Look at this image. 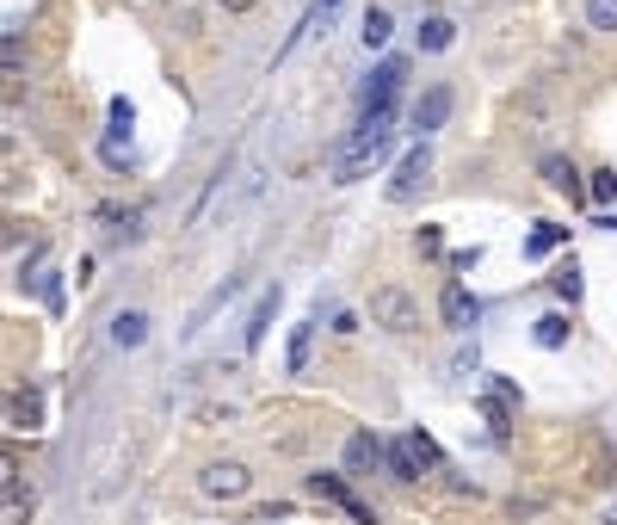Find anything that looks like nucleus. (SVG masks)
<instances>
[{
  "label": "nucleus",
  "mask_w": 617,
  "mask_h": 525,
  "mask_svg": "<svg viewBox=\"0 0 617 525\" xmlns=\"http://www.w3.org/2000/svg\"><path fill=\"white\" fill-rule=\"evenodd\" d=\"M371 322H377V328H389V334H414V328H420V309H414V297H408V291L383 285V291H371Z\"/></svg>",
  "instance_id": "obj_1"
},
{
  "label": "nucleus",
  "mask_w": 617,
  "mask_h": 525,
  "mask_svg": "<svg viewBox=\"0 0 617 525\" xmlns=\"http://www.w3.org/2000/svg\"><path fill=\"white\" fill-rule=\"evenodd\" d=\"M402 81H408V56H383V62L371 68V81H365V112H377V105H395Z\"/></svg>",
  "instance_id": "obj_2"
},
{
  "label": "nucleus",
  "mask_w": 617,
  "mask_h": 525,
  "mask_svg": "<svg viewBox=\"0 0 617 525\" xmlns=\"http://www.w3.org/2000/svg\"><path fill=\"white\" fill-rule=\"evenodd\" d=\"M198 488L210 501H241L247 488H253V476H247V464H235V458H223V464H210L204 476H198Z\"/></svg>",
  "instance_id": "obj_3"
},
{
  "label": "nucleus",
  "mask_w": 617,
  "mask_h": 525,
  "mask_svg": "<svg viewBox=\"0 0 617 525\" xmlns=\"http://www.w3.org/2000/svg\"><path fill=\"white\" fill-rule=\"evenodd\" d=\"M426 173H432V155H426V143H420V149H408V155H402V167H395L389 192H395V198H414V192L426 186Z\"/></svg>",
  "instance_id": "obj_4"
},
{
  "label": "nucleus",
  "mask_w": 617,
  "mask_h": 525,
  "mask_svg": "<svg viewBox=\"0 0 617 525\" xmlns=\"http://www.w3.org/2000/svg\"><path fill=\"white\" fill-rule=\"evenodd\" d=\"M309 488H315V495H328V501H340L352 525H377V519H371V507H365V501H358V495H352V488H346L340 476H309Z\"/></svg>",
  "instance_id": "obj_5"
},
{
  "label": "nucleus",
  "mask_w": 617,
  "mask_h": 525,
  "mask_svg": "<svg viewBox=\"0 0 617 525\" xmlns=\"http://www.w3.org/2000/svg\"><path fill=\"white\" fill-rule=\"evenodd\" d=\"M451 118V87H426L414 99V130H439Z\"/></svg>",
  "instance_id": "obj_6"
},
{
  "label": "nucleus",
  "mask_w": 617,
  "mask_h": 525,
  "mask_svg": "<svg viewBox=\"0 0 617 525\" xmlns=\"http://www.w3.org/2000/svg\"><path fill=\"white\" fill-rule=\"evenodd\" d=\"M439 309H445V322H451V328H463V334H469V328H476V315H482V309H476V297H469L463 285H445V297H439Z\"/></svg>",
  "instance_id": "obj_7"
},
{
  "label": "nucleus",
  "mask_w": 617,
  "mask_h": 525,
  "mask_svg": "<svg viewBox=\"0 0 617 525\" xmlns=\"http://www.w3.org/2000/svg\"><path fill=\"white\" fill-rule=\"evenodd\" d=\"M377 464H383V445H377L371 433H352V439H346V470L365 476V470H377Z\"/></svg>",
  "instance_id": "obj_8"
},
{
  "label": "nucleus",
  "mask_w": 617,
  "mask_h": 525,
  "mask_svg": "<svg viewBox=\"0 0 617 525\" xmlns=\"http://www.w3.org/2000/svg\"><path fill=\"white\" fill-rule=\"evenodd\" d=\"M0 414H13L19 427H44V402L25 396V390H19V396H0Z\"/></svg>",
  "instance_id": "obj_9"
},
{
  "label": "nucleus",
  "mask_w": 617,
  "mask_h": 525,
  "mask_svg": "<svg viewBox=\"0 0 617 525\" xmlns=\"http://www.w3.org/2000/svg\"><path fill=\"white\" fill-rule=\"evenodd\" d=\"M112 340H118V346H142V340H149V315H142V309H124L118 322H112Z\"/></svg>",
  "instance_id": "obj_10"
},
{
  "label": "nucleus",
  "mask_w": 617,
  "mask_h": 525,
  "mask_svg": "<svg viewBox=\"0 0 617 525\" xmlns=\"http://www.w3.org/2000/svg\"><path fill=\"white\" fill-rule=\"evenodd\" d=\"M402 445H408V458H414L420 470H439V464H445V451H439V445H432V439H426L420 427H414V433H408Z\"/></svg>",
  "instance_id": "obj_11"
},
{
  "label": "nucleus",
  "mask_w": 617,
  "mask_h": 525,
  "mask_svg": "<svg viewBox=\"0 0 617 525\" xmlns=\"http://www.w3.org/2000/svg\"><path fill=\"white\" fill-rule=\"evenodd\" d=\"M272 315H278V285L260 297V309H253V322H247V346H260L266 340V328H272Z\"/></svg>",
  "instance_id": "obj_12"
},
{
  "label": "nucleus",
  "mask_w": 617,
  "mask_h": 525,
  "mask_svg": "<svg viewBox=\"0 0 617 525\" xmlns=\"http://www.w3.org/2000/svg\"><path fill=\"white\" fill-rule=\"evenodd\" d=\"M19 476H25L19 445H7V439H0V495H13V488H19Z\"/></svg>",
  "instance_id": "obj_13"
},
{
  "label": "nucleus",
  "mask_w": 617,
  "mask_h": 525,
  "mask_svg": "<svg viewBox=\"0 0 617 525\" xmlns=\"http://www.w3.org/2000/svg\"><path fill=\"white\" fill-rule=\"evenodd\" d=\"M543 180H550V186H556V192H568V198H574V192H580V173H574V167H568V161H562V155H550V161H543Z\"/></svg>",
  "instance_id": "obj_14"
},
{
  "label": "nucleus",
  "mask_w": 617,
  "mask_h": 525,
  "mask_svg": "<svg viewBox=\"0 0 617 525\" xmlns=\"http://www.w3.org/2000/svg\"><path fill=\"white\" fill-rule=\"evenodd\" d=\"M358 38H365V50H383V44H389V13H383V7H371V13H365V25H358Z\"/></svg>",
  "instance_id": "obj_15"
},
{
  "label": "nucleus",
  "mask_w": 617,
  "mask_h": 525,
  "mask_svg": "<svg viewBox=\"0 0 617 525\" xmlns=\"http://www.w3.org/2000/svg\"><path fill=\"white\" fill-rule=\"evenodd\" d=\"M562 241H568V229H562V223H537L525 248H531V254H550V248H562Z\"/></svg>",
  "instance_id": "obj_16"
},
{
  "label": "nucleus",
  "mask_w": 617,
  "mask_h": 525,
  "mask_svg": "<svg viewBox=\"0 0 617 525\" xmlns=\"http://www.w3.org/2000/svg\"><path fill=\"white\" fill-rule=\"evenodd\" d=\"M451 31H457L451 19H426L420 25V50H451Z\"/></svg>",
  "instance_id": "obj_17"
},
{
  "label": "nucleus",
  "mask_w": 617,
  "mask_h": 525,
  "mask_svg": "<svg viewBox=\"0 0 617 525\" xmlns=\"http://www.w3.org/2000/svg\"><path fill=\"white\" fill-rule=\"evenodd\" d=\"M537 346H550V353L568 346V315H543V322H537Z\"/></svg>",
  "instance_id": "obj_18"
},
{
  "label": "nucleus",
  "mask_w": 617,
  "mask_h": 525,
  "mask_svg": "<svg viewBox=\"0 0 617 525\" xmlns=\"http://www.w3.org/2000/svg\"><path fill=\"white\" fill-rule=\"evenodd\" d=\"M550 285H556V297H568V303H574V297H580V266H574V260H562V266L550 272Z\"/></svg>",
  "instance_id": "obj_19"
},
{
  "label": "nucleus",
  "mask_w": 617,
  "mask_h": 525,
  "mask_svg": "<svg viewBox=\"0 0 617 525\" xmlns=\"http://www.w3.org/2000/svg\"><path fill=\"white\" fill-rule=\"evenodd\" d=\"M383 458H389V476H395V482H414V476H420V464L408 458V445H389Z\"/></svg>",
  "instance_id": "obj_20"
},
{
  "label": "nucleus",
  "mask_w": 617,
  "mask_h": 525,
  "mask_svg": "<svg viewBox=\"0 0 617 525\" xmlns=\"http://www.w3.org/2000/svg\"><path fill=\"white\" fill-rule=\"evenodd\" d=\"M587 25L593 31H617V0H587Z\"/></svg>",
  "instance_id": "obj_21"
},
{
  "label": "nucleus",
  "mask_w": 617,
  "mask_h": 525,
  "mask_svg": "<svg viewBox=\"0 0 617 525\" xmlns=\"http://www.w3.org/2000/svg\"><path fill=\"white\" fill-rule=\"evenodd\" d=\"M309 340H315V322H303L297 334H290V371H303V365H309Z\"/></svg>",
  "instance_id": "obj_22"
},
{
  "label": "nucleus",
  "mask_w": 617,
  "mask_h": 525,
  "mask_svg": "<svg viewBox=\"0 0 617 525\" xmlns=\"http://www.w3.org/2000/svg\"><path fill=\"white\" fill-rule=\"evenodd\" d=\"M587 198H593V204H611V198H617V173H611V167L587 180Z\"/></svg>",
  "instance_id": "obj_23"
},
{
  "label": "nucleus",
  "mask_w": 617,
  "mask_h": 525,
  "mask_svg": "<svg viewBox=\"0 0 617 525\" xmlns=\"http://www.w3.org/2000/svg\"><path fill=\"white\" fill-rule=\"evenodd\" d=\"M0 68H25V38H0Z\"/></svg>",
  "instance_id": "obj_24"
},
{
  "label": "nucleus",
  "mask_w": 617,
  "mask_h": 525,
  "mask_svg": "<svg viewBox=\"0 0 617 525\" xmlns=\"http://www.w3.org/2000/svg\"><path fill=\"white\" fill-rule=\"evenodd\" d=\"M112 124H118V130L136 124V105H130V99H112Z\"/></svg>",
  "instance_id": "obj_25"
},
{
  "label": "nucleus",
  "mask_w": 617,
  "mask_h": 525,
  "mask_svg": "<svg viewBox=\"0 0 617 525\" xmlns=\"http://www.w3.org/2000/svg\"><path fill=\"white\" fill-rule=\"evenodd\" d=\"M223 7H229V13H247V7H253V0H223Z\"/></svg>",
  "instance_id": "obj_26"
},
{
  "label": "nucleus",
  "mask_w": 617,
  "mask_h": 525,
  "mask_svg": "<svg viewBox=\"0 0 617 525\" xmlns=\"http://www.w3.org/2000/svg\"><path fill=\"white\" fill-rule=\"evenodd\" d=\"M315 7H321V13H334V7H340V0H315Z\"/></svg>",
  "instance_id": "obj_27"
}]
</instances>
